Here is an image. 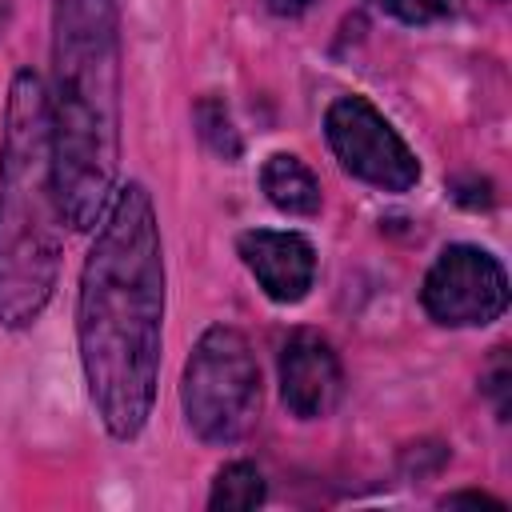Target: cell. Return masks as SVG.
<instances>
[{
	"instance_id": "obj_14",
	"label": "cell",
	"mask_w": 512,
	"mask_h": 512,
	"mask_svg": "<svg viewBox=\"0 0 512 512\" xmlns=\"http://www.w3.org/2000/svg\"><path fill=\"white\" fill-rule=\"evenodd\" d=\"M444 504H488V508H496V512L504 508L500 500H492V496H480V492H456V496H448Z\"/></svg>"
},
{
	"instance_id": "obj_5",
	"label": "cell",
	"mask_w": 512,
	"mask_h": 512,
	"mask_svg": "<svg viewBox=\"0 0 512 512\" xmlns=\"http://www.w3.org/2000/svg\"><path fill=\"white\" fill-rule=\"evenodd\" d=\"M328 144L344 172L356 180L384 188V192H408L420 180V164L400 140V132L368 104L364 96H340L324 116Z\"/></svg>"
},
{
	"instance_id": "obj_9",
	"label": "cell",
	"mask_w": 512,
	"mask_h": 512,
	"mask_svg": "<svg viewBox=\"0 0 512 512\" xmlns=\"http://www.w3.org/2000/svg\"><path fill=\"white\" fill-rule=\"evenodd\" d=\"M260 188L272 200V208H280L288 216H316L320 212V180L292 152H276V156L264 160Z\"/></svg>"
},
{
	"instance_id": "obj_13",
	"label": "cell",
	"mask_w": 512,
	"mask_h": 512,
	"mask_svg": "<svg viewBox=\"0 0 512 512\" xmlns=\"http://www.w3.org/2000/svg\"><path fill=\"white\" fill-rule=\"evenodd\" d=\"M276 16H300V12H308L316 0H264Z\"/></svg>"
},
{
	"instance_id": "obj_2",
	"label": "cell",
	"mask_w": 512,
	"mask_h": 512,
	"mask_svg": "<svg viewBox=\"0 0 512 512\" xmlns=\"http://www.w3.org/2000/svg\"><path fill=\"white\" fill-rule=\"evenodd\" d=\"M48 132L64 224L96 228L120 172L116 0H52Z\"/></svg>"
},
{
	"instance_id": "obj_1",
	"label": "cell",
	"mask_w": 512,
	"mask_h": 512,
	"mask_svg": "<svg viewBox=\"0 0 512 512\" xmlns=\"http://www.w3.org/2000/svg\"><path fill=\"white\" fill-rule=\"evenodd\" d=\"M80 368L96 416L116 440L152 416L164 340V248L144 184L112 192L84 256L76 300Z\"/></svg>"
},
{
	"instance_id": "obj_7",
	"label": "cell",
	"mask_w": 512,
	"mask_h": 512,
	"mask_svg": "<svg viewBox=\"0 0 512 512\" xmlns=\"http://www.w3.org/2000/svg\"><path fill=\"white\" fill-rule=\"evenodd\" d=\"M340 392H344V372H340V356L332 352V344L312 328L292 332L280 348L284 408L300 420H320L336 408Z\"/></svg>"
},
{
	"instance_id": "obj_11",
	"label": "cell",
	"mask_w": 512,
	"mask_h": 512,
	"mask_svg": "<svg viewBox=\"0 0 512 512\" xmlns=\"http://www.w3.org/2000/svg\"><path fill=\"white\" fill-rule=\"evenodd\" d=\"M196 132H200V140L216 152V156H224V160H236L240 156V136H236V128H232V116H228V108L220 104V100H200L196 104Z\"/></svg>"
},
{
	"instance_id": "obj_8",
	"label": "cell",
	"mask_w": 512,
	"mask_h": 512,
	"mask_svg": "<svg viewBox=\"0 0 512 512\" xmlns=\"http://www.w3.org/2000/svg\"><path fill=\"white\" fill-rule=\"evenodd\" d=\"M240 260L276 304H296L316 280V252L300 232L252 228L240 236Z\"/></svg>"
},
{
	"instance_id": "obj_3",
	"label": "cell",
	"mask_w": 512,
	"mask_h": 512,
	"mask_svg": "<svg viewBox=\"0 0 512 512\" xmlns=\"http://www.w3.org/2000/svg\"><path fill=\"white\" fill-rule=\"evenodd\" d=\"M64 208L52 172L48 92L32 68H20L4 104L0 140V324H32L60 268Z\"/></svg>"
},
{
	"instance_id": "obj_12",
	"label": "cell",
	"mask_w": 512,
	"mask_h": 512,
	"mask_svg": "<svg viewBox=\"0 0 512 512\" xmlns=\"http://www.w3.org/2000/svg\"><path fill=\"white\" fill-rule=\"evenodd\" d=\"M372 4L404 24H432L448 12V0H372Z\"/></svg>"
},
{
	"instance_id": "obj_10",
	"label": "cell",
	"mask_w": 512,
	"mask_h": 512,
	"mask_svg": "<svg viewBox=\"0 0 512 512\" xmlns=\"http://www.w3.org/2000/svg\"><path fill=\"white\" fill-rule=\"evenodd\" d=\"M264 476H260V468L256 464H248V460H232V464H224L220 472H216V480H212V492H208V508H256V504H264Z\"/></svg>"
},
{
	"instance_id": "obj_4",
	"label": "cell",
	"mask_w": 512,
	"mask_h": 512,
	"mask_svg": "<svg viewBox=\"0 0 512 512\" xmlns=\"http://www.w3.org/2000/svg\"><path fill=\"white\" fill-rule=\"evenodd\" d=\"M180 404L188 428L204 444H232L256 424L260 368L248 340L236 328L216 324L196 340L184 364Z\"/></svg>"
},
{
	"instance_id": "obj_6",
	"label": "cell",
	"mask_w": 512,
	"mask_h": 512,
	"mask_svg": "<svg viewBox=\"0 0 512 512\" xmlns=\"http://www.w3.org/2000/svg\"><path fill=\"white\" fill-rule=\"evenodd\" d=\"M420 300L436 324H448V328L492 324L508 308L504 264L476 244H452L428 268Z\"/></svg>"
}]
</instances>
